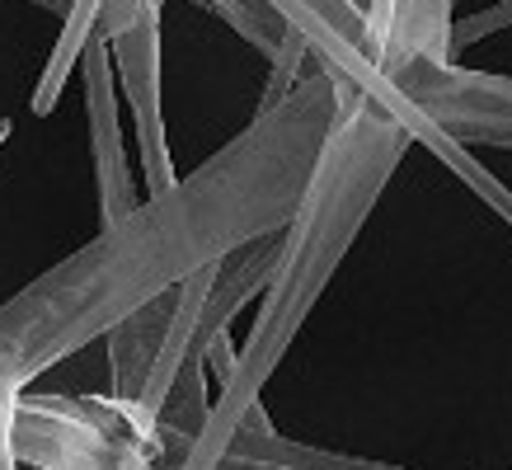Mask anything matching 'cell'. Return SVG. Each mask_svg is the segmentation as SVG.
Here are the masks:
<instances>
[{
    "mask_svg": "<svg viewBox=\"0 0 512 470\" xmlns=\"http://www.w3.org/2000/svg\"><path fill=\"white\" fill-rule=\"evenodd\" d=\"M165 325H170V306L146 301L132 315H123L113 325L109 339V362H113V395L118 400H137L146 376H151V362L160 353V339H165Z\"/></svg>",
    "mask_w": 512,
    "mask_h": 470,
    "instance_id": "277c9868",
    "label": "cell"
},
{
    "mask_svg": "<svg viewBox=\"0 0 512 470\" xmlns=\"http://www.w3.org/2000/svg\"><path fill=\"white\" fill-rule=\"evenodd\" d=\"M5 137H10V123H0V141H5Z\"/></svg>",
    "mask_w": 512,
    "mask_h": 470,
    "instance_id": "5b68a950",
    "label": "cell"
},
{
    "mask_svg": "<svg viewBox=\"0 0 512 470\" xmlns=\"http://www.w3.org/2000/svg\"><path fill=\"white\" fill-rule=\"evenodd\" d=\"M334 94L339 90L329 80H315L311 90L278 99L259 113L249 137L226 146L193 184H174L170 193L151 198V207H137L118 226H104V235L80 259L10 301L0 311V386H29L43 367L113 329L137 306L156 301L170 282L231 259V245L202 231L193 235V221L240 207L292 221L320 141L339 109Z\"/></svg>",
    "mask_w": 512,
    "mask_h": 470,
    "instance_id": "6da1fadb",
    "label": "cell"
},
{
    "mask_svg": "<svg viewBox=\"0 0 512 470\" xmlns=\"http://www.w3.org/2000/svg\"><path fill=\"white\" fill-rule=\"evenodd\" d=\"M85 90H90V127H94V174H99V203H104V226H118L137 212L132 198V174H127L123 137H118V104H113V71L104 43L90 47L85 57Z\"/></svg>",
    "mask_w": 512,
    "mask_h": 470,
    "instance_id": "3957f363",
    "label": "cell"
},
{
    "mask_svg": "<svg viewBox=\"0 0 512 470\" xmlns=\"http://www.w3.org/2000/svg\"><path fill=\"white\" fill-rule=\"evenodd\" d=\"M118 57H123L127 104L137 113L146 188H151V198H160V193H170L179 179H174L170 146H165V118H160V62H156V15H151V5H146V10L127 24L123 38H118Z\"/></svg>",
    "mask_w": 512,
    "mask_h": 470,
    "instance_id": "7a4b0ae2",
    "label": "cell"
}]
</instances>
